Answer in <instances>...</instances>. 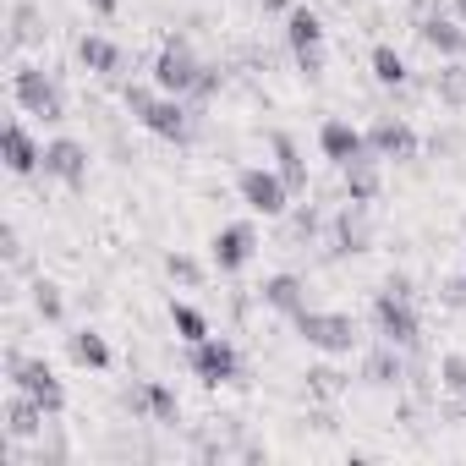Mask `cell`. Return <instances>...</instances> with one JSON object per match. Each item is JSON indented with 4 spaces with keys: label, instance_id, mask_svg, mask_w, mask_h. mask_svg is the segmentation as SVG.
I'll list each match as a JSON object with an SVG mask.
<instances>
[{
    "label": "cell",
    "instance_id": "6da1fadb",
    "mask_svg": "<svg viewBox=\"0 0 466 466\" xmlns=\"http://www.w3.org/2000/svg\"><path fill=\"white\" fill-rule=\"evenodd\" d=\"M12 94L28 116H45V121H66V94L61 83L45 72V66H17L12 72Z\"/></svg>",
    "mask_w": 466,
    "mask_h": 466
},
{
    "label": "cell",
    "instance_id": "7a4b0ae2",
    "mask_svg": "<svg viewBox=\"0 0 466 466\" xmlns=\"http://www.w3.org/2000/svg\"><path fill=\"white\" fill-rule=\"evenodd\" d=\"M373 324H379V335L390 340V346H400V351H411L417 340H422V319H417V308H411V297L406 291H379L373 297Z\"/></svg>",
    "mask_w": 466,
    "mask_h": 466
},
{
    "label": "cell",
    "instance_id": "3957f363",
    "mask_svg": "<svg viewBox=\"0 0 466 466\" xmlns=\"http://www.w3.org/2000/svg\"><path fill=\"white\" fill-rule=\"evenodd\" d=\"M297 335H302L308 346L340 357V351L357 346V319H351V313H319V308H302V313H297Z\"/></svg>",
    "mask_w": 466,
    "mask_h": 466
},
{
    "label": "cell",
    "instance_id": "277c9868",
    "mask_svg": "<svg viewBox=\"0 0 466 466\" xmlns=\"http://www.w3.org/2000/svg\"><path fill=\"white\" fill-rule=\"evenodd\" d=\"M6 368H12V384H17L23 395H34L50 417L66 411V390H61V379H56V368H50L45 357H12Z\"/></svg>",
    "mask_w": 466,
    "mask_h": 466
},
{
    "label": "cell",
    "instance_id": "5b68a950",
    "mask_svg": "<svg viewBox=\"0 0 466 466\" xmlns=\"http://www.w3.org/2000/svg\"><path fill=\"white\" fill-rule=\"evenodd\" d=\"M198 77H203V61L192 56V45L187 39H165V50H159V61H154V83L165 88V94H192L198 88Z\"/></svg>",
    "mask_w": 466,
    "mask_h": 466
},
{
    "label": "cell",
    "instance_id": "8992f818",
    "mask_svg": "<svg viewBox=\"0 0 466 466\" xmlns=\"http://www.w3.org/2000/svg\"><path fill=\"white\" fill-rule=\"evenodd\" d=\"M187 362H192V373H198L208 390H219V384H237V373H242V357H237V346H230V340H219V335L198 340Z\"/></svg>",
    "mask_w": 466,
    "mask_h": 466
},
{
    "label": "cell",
    "instance_id": "52a82bcc",
    "mask_svg": "<svg viewBox=\"0 0 466 466\" xmlns=\"http://www.w3.org/2000/svg\"><path fill=\"white\" fill-rule=\"evenodd\" d=\"M237 192H242V203H248L253 214H286V203H291L286 176H280V170H264V165L242 170V176H237Z\"/></svg>",
    "mask_w": 466,
    "mask_h": 466
},
{
    "label": "cell",
    "instance_id": "ba28073f",
    "mask_svg": "<svg viewBox=\"0 0 466 466\" xmlns=\"http://www.w3.org/2000/svg\"><path fill=\"white\" fill-rule=\"evenodd\" d=\"M253 248H258V230H253L248 219H237V225H219V230H214L208 258H214V269H219V275H237V269H248Z\"/></svg>",
    "mask_w": 466,
    "mask_h": 466
},
{
    "label": "cell",
    "instance_id": "9c48e42d",
    "mask_svg": "<svg viewBox=\"0 0 466 466\" xmlns=\"http://www.w3.org/2000/svg\"><path fill=\"white\" fill-rule=\"evenodd\" d=\"M154 137L165 143H192V110L181 105V94H165V99H148V110L137 116Z\"/></svg>",
    "mask_w": 466,
    "mask_h": 466
},
{
    "label": "cell",
    "instance_id": "30bf717a",
    "mask_svg": "<svg viewBox=\"0 0 466 466\" xmlns=\"http://www.w3.org/2000/svg\"><path fill=\"white\" fill-rule=\"evenodd\" d=\"M121 400H127V411H132V417H154V422H165V428H176V422H181V400H176V390H165V384H154V379L132 384Z\"/></svg>",
    "mask_w": 466,
    "mask_h": 466
},
{
    "label": "cell",
    "instance_id": "8fae6325",
    "mask_svg": "<svg viewBox=\"0 0 466 466\" xmlns=\"http://www.w3.org/2000/svg\"><path fill=\"white\" fill-rule=\"evenodd\" d=\"M45 176L66 181V187H83V181H88V148H83L77 137H56V143H45Z\"/></svg>",
    "mask_w": 466,
    "mask_h": 466
},
{
    "label": "cell",
    "instance_id": "7c38bea8",
    "mask_svg": "<svg viewBox=\"0 0 466 466\" xmlns=\"http://www.w3.org/2000/svg\"><path fill=\"white\" fill-rule=\"evenodd\" d=\"M373 248V219H368V203L346 198V208L335 214V253H368Z\"/></svg>",
    "mask_w": 466,
    "mask_h": 466
},
{
    "label": "cell",
    "instance_id": "4fadbf2b",
    "mask_svg": "<svg viewBox=\"0 0 466 466\" xmlns=\"http://www.w3.org/2000/svg\"><path fill=\"white\" fill-rule=\"evenodd\" d=\"M368 148H373L379 159H417V132H411L400 116H384V121L368 127Z\"/></svg>",
    "mask_w": 466,
    "mask_h": 466
},
{
    "label": "cell",
    "instance_id": "5bb4252c",
    "mask_svg": "<svg viewBox=\"0 0 466 466\" xmlns=\"http://www.w3.org/2000/svg\"><path fill=\"white\" fill-rule=\"evenodd\" d=\"M417 39L433 50V56H466V28L455 23V17H444V12H428V17H417Z\"/></svg>",
    "mask_w": 466,
    "mask_h": 466
},
{
    "label": "cell",
    "instance_id": "9a60e30c",
    "mask_svg": "<svg viewBox=\"0 0 466 466\" xmlns=\"http://www.w3.org/2000/svg\"><path fill=\"white\" fill-rule=\"evenodd\" d=\"M319 148H324V159H335V165H346V159H357V154H368V132H357L351 121H340V116H329V121L319 127Z\"/></svg>",
    "mask_w": 466,
    "mask_h": 466
},
{
    "label": "cell",
    "instance_id": "2e32d148",
    "mask_svg": "<svg viewBox=\"0 0 466 466\" xmlns=\"http://www.w3.org/2000/svg\"><path fill=\"white\" fill-rule=\"evenodd\" d=\"M340 176H346V198H357V203H373L379 192H384V165H379V154L368 148V154H357V159H346L340 165Z\"/></svg>",
    "mask_w": 466,
    "mask_h": 466
},
{
    "label": "cell",
    "instance_id": "e0dca14e",
    "mask_svg": "<svg viewBox=\"0 0 466 466\" xmlns=\"http://www.w3.org/2000/svg\"><path fill=\"white\" fill-rule=\"evenodd\" d=\"M6 165H12V176H34V170L45 165V148L34 143V132H28L23 121L6 127Z\"/></svg>",
    "mask_w": 466,
    "mask_h": 466
},
{
    "label": "cell",
    "instance_id": "ac0fdd59",
    "mask_svg": "<svg viewBox=\"0 0 466 466\" xmlns=\"http://www.w3.org/2000/svg\"><path fill=\"white\" fill-rule=\"evenodd\" d=\"M258 297H264V308L291 313V319L308 308V286H302V275H275V280H264V286H258Z\"/></svg>",
    "mask_w": 466,
    "mask_h": 466
},
{
    "label": "cell",
    "instance_id": "d6986e66",
    "mask_svg": "<svg viewBox=\"0 0 466 466\" xmlns=\"http://www.w3.org/2000/svg\"><path fill=\"white\" fill-rule=\"evenodd\" d=\"M269 148H275V170L286 176V187L302 192V187H308V159H302L297 137H291V132H269Z\"/></svg>",
    "mask_w": 466,
    "mask_h": 466
},
{
    "label": "cell",
    "instance_id": "ffe728a7",
    "mask_svg": "<svg viewBox=\"0 0 466 466\" xmlns=\"http://www.w3.org/2000/svg\"><path fill=\"white\" fill-rule=\"evenodd\" d=\"M45 417H50V411H45L34 395L17 390L12 406H6V433H12V439H39V433H45Z\"/></svg>",
    "mask_w": 466,
    "mask_h": 466
},
{
    "label": "cell",
    "instance_id": "44dd1931",
    "mask_svg": "<svg viewBox=\"0 0 466 466\" xmlns=\"http://www.w3.org/2000/svg\"><path fill=\"white\" fill-rule=\"evenodd\" d=\"M286 45H291V50H313V45H324V23H319L313 6H291V12H286Z\"/></svg>",
    "mask_w": 466,
    "mask_h": 466
},
{
    "label": "cell",
    "instance_id": "7402d4cb",
    "mask_svg": "<svg viewBox=\"0 0 466 466\" xmlns=\"http://www.w3.org/2000/svg\"><path fill=\"white\" fill-rule=\"evenodd\" d=\"M77 61H83L94 77H116V72H121V45H110V39L88 34V39L77 45Z\"/></svg>",
    "mask_w": 466,
    "mask_h": 466
},
{
    "label": "cell",
    "instance_id": "603a6c76",
    "mask_svg": "<svg viewBox=\"0 0 466 466\" xmlns=\"http://www.w3.org/2000/svg\"><path fill=\"white\" fill-rule=\"evenodd\" d=\"M362 379H368V384H384V390H390V384H400V379H406L400 346H390V340H384L379 351H368V362H362Z\"/></svg>",
    "mask_w": 466,
    "mask_h": 466
},
{
    "label": "cell",
    "instance_id": "cb8c5ba5",
    "mask_svg": "<svg viewBox=\"0 0 466 466\" xmlns=\"http://www.w3.org/2000/svg\"><path fill=\"white\" fill-rule=\"evenodd\" d=\"M368 66H373V77H379L384 88H406V77H411V66H406V56H400L395 45H373Z\"/></svg>",
    "mask_w": 466,
    "mask_h": 466
},
{
    "label": "cell",
    "instance_id": "d4e9b609",
    "mask_svg": "<svg viewBox=\"0 0 466 466\" xmlns=\"http://www.w3.org/2000/svg\"><path fill=\"white\" fill-rule=\"evenodd\" d=\"M66 351H72V362H77V368H94V373H99V368H110V346H105V335H99V329H77V335L66 340Z\"/></svg>",
    "mask_w": 466,
    "mask_h": 466
},
{
    "label": "cell",
    "instance_id": "484cf974",
    "mask_svg": "<svg viewBox=\"0 0 466 466\" xmlns=\"http://www.w3.org/2000/svg\"><path fill=\"white\" fill-rule=\"evenodd\" d=\"M170 324H176V335L187 340V346H198V340H208V319L192 308V302H170Z\"/></svg>",
    "mask_w": 466,
    "mask_h": 466
},
{
    "label": "cell",
    "instance_id": "4316f807",
    "mask_svg": "<svg viewBox=\"0 0 466 466\" xmlns=\"http://www.w3.org/2000/svg\"><path fill=\"white\" fill-rule=\"evenodd\" d=\"M433 94H439L444 105H455V110H466V66H461V61H450V66H439V77H433Z\"/></svg>",
    "mask_w": 466,
    "mask_h": 466
},
{
    "label": "cell",
    "instance_id": "83f0119b",
    "mask_svg": "<svg viewBox=\"0 0 466 466\" xmlns=\"http://www.w3.org/2000/svg\"><path fill=\"white\" fill-rule=\"evenodd\" d=\"M346 390V373H335V368H308V395L313 400H335Z\"/></svg>",
    "mask_w": 466,
    "mask_h": 466
},
{
    "label": "cell",
    "instance_id": "f1b7e54d",
    "mask_svg": "<svg viewBox=\"0 0 466 466\" xmlns=\"http://www.w3.org/2000/svg\"><path fill=\"white\" fill-rule=\"evenodd\" d=\"M34 313L56 324V319L66 313V302H61V286H50V280H39V286H34Z\"/></svg>",
    "mask_w": 466,
    "mask_h": 466
},
{
    "label": "cell",
    "instance_id": "f546056e",
    "mask_svg": "<svg viewBox=\"0 0 466 466\" xmlns=\"http://www.w3.org/2000/svg\"><path fill=\"white\" fill-rule=\"evenodd\" d=\"M439 384H444L450 395H461V390H466V357H461V351H450V357L439 362Z\"/></svg>",
    "mask_w": 466,
    "mask_h": 466
},
{
    "label": "cell",
    "instance_id": "4dcf8cb0",
    "mask_svg": "<svg viewBox=\"0 0 466 466\" xmlns=\"http://www.w3.org/2000/svg\"><path fill=\"white\" fill-rule=\"evenodd\" d=\"M165 275H170V280H181V286H198V280H203L198 258H187V253H170V258H165Z\"/></svg>",
    "mask_w": 466,
    "mask_h": 466
},
{
    "label": "cell",
    "instance_id": "1f68e13d",
    "mask_svg": "<svg viewBox=\"0 0 466 466\" xmlns=\"http://www.w3.org/2000/svg\"><path fill=\"white\" fill-rule=\"evenodd\" d=\"M297 66H302L308 77H324V45H313V50H297Z\"/></svg>",
    "mask_w": 466,
    "mask_h": 466
},
{
    "label": "cell",
    "instance_id": "d6a6232c",
    "mask_svg": "<svg viewBox=\"0 0 466 466\" xmlns=\"http://www.w3.org/2000/svg\"><path fill=\"white\" fill-rule=\"evenodd\" d=\"M219 83H225V72H219V66H203V77H198V88H192V94H198V99H214V94H219Z\"/></svg>",
    "mask_w": 466,
    "mask_h": 466
},
{
    "label": "cell",
    "instance_id": "836d02e7",
    "mask_svg": "<svg viewBox=\"0 0 466 466\" xmlns=\"http://www.w3.org/2000/svg\"><path fill=\"white\" fill-rule=\"evenodd\" d=\"M319 230V208H297L291 214V237H313Z\"/></svg>",
    "mask_w": 466,
    "mask_h": 466
},
{
    "label": "cell",
    "instance_id": "e575fe53",
    "mask_svg": "<svg viewBox=\"0 0 466 466\" xmlns=\"http://www.w3.org/2000/svg\"><path fill=\"white\" fill-rule=\"evenodd\" d=\"M258 12H280V17H286V12H291V0H258Z\"/></svg>",
    "mask_w": 466,
    "mask_h": 466
},
{
    "label": "cell",
    "instance_id": "d590c367",
    "mask_svg": "<svg viewBox=\"0 0 466 466\" xmlns=\"http://www.w3.org/2000/svg\"><path fill=\"white\" fill-rule=\"evenodd\" d=\"M88 6H94L99 17H110V12H116V0H88Z\"/></svg>",
    "mask_w": 466,
    "mask_h": 466
},
{
    "label": "cell",
    "instance_id": "8d00e7d4",
    "mask_svg": "<svg viewBox=\"0 0 466 466\" xmlns=\"http://www.w3.org/2000/svg\"><path fill=\"white\" fill-rule=\"evenodd\" d=\"M411 6H417L422 17H428V12H444V6H439V0H411Z\"/></svg>",
    "mask_w": 466,
    "mask_h": 466
},
{
    "label": "cell",
    "instance_id": "74e56055",
    "mask_svg": "<svg viewBox=\"0 0 466 466\" xmlns=\"http://www.w3.org/2000/svg\"><path fill=\"white\" fill-rule=\"evenodd\" d=\"M455 6H461V23H466V0H455Z\"/></svg>",
    "mask_w": 466,
    "mask_h": 466
}]
</instances>
